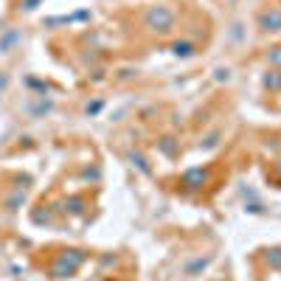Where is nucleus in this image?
I'll list each match as a JSON object with an SVG mask.
<instances>
[{"label":"nucleus","instance_id":"obj_1","mask_svg":"<svg viewBox=\"0 0 281 281\" xmlns=\"http://www.w3.org/2000/svg\"><path fill=\"white\" fill-rule=\"evenodd\" d=\"M175 26V14L166 6H155V9L146 11V29L157 31V34H166V31Z\"/></svg>","mask_w":281,"mask_h":281},{"label":"nucleus","instance_id":"obj_3","mask_svg":"<svg viewBox=\"0 0 281 281\" xmlns=\"http://www.w3.org/2000/svg\"><path fill=\"white\" fill-rule=\"evenodd\" d=\"M270 59H273V62H279V65H281V48H276V51H273V54H270Z\"/></svg>","mask_w":281,"mask_h":281},{"label":"nucleus","instance_id":"obj_2","mask_svg":"<svg viewBox=\"0 0 281 281\" xmlns=\"http://www.w3.org/2000/svg\"><path fill=\"white\" fill-rule=\"evenodd\" d=\"M262 29L264 31H281V11H264L262 14Z\"/></svg>","mask_w":281,"mask_h":281}]
</instances>
